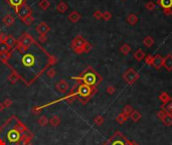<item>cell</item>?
Instances as JSON below:
<instances>
[{"label": "cell", "instance_id": "12", "mask_svg": "<svg viewBox=\"0 0 172 145\" xmlns=\"http://www.w3.org/2000/svg\"><path fill=\"white\" fill-rule=\"evenodd\" d=\"M36 32H38V34H47L50 31V25L47 22H41L39 24H37V26L35 27Z\"/></svg>", "mask_w": 172, "mask_h": 145}, {"label": "cell", "instance_id": "5", "mask_svg": "<svg viewBox=\"0 0 172 145\" xmlns=\"http://www.w3.org/2000/svg\"><path fill=\"white\" fill-rule=\"evenodd\" d=\"M104 145H138V143L135 141L127 140V138L121 132L117 131L105 142Z\"/></svg>", "mask_w": 172, "mask_h": 145}, {"label": "cell", "instance_id": "35", "mask_svg": "<svg viewBox=\"0 0 172 145\" xmlns=\"http://www.w3.org/2000/svg\"><path fill=\"white\" fill-rule=\"evenodd\" d=\"M162 107H163L162 110H164L165 113H168V114H172V100L170 101V102H168L167 104H166L165 108H164V106H162Z\"/></svg>", "mask_w": 172, "mask_h": 145}, {"label": "cell", "instance_id": "49", "mask_svg": "<svg viewBox=\"0 0 172 145\" xmlns=\"http://www.w3.org/2000/svg\"><path fill=\"white\" fill-rule=\"evenodd\" d=\"M3 37H4L3 34H1V33H0V42H3Z\"/></svg>", "mask_w": 172, "mask_h": 145}, {"label": "cell", "instance_id": "45", "mask_svg": "<svg viewBox=\"0 0 172 145\" xmlns=\"http://www.w3.org/2000/svg\"><path fill=\"white\" fill-rule=\"evenodd\" d=\"M115 92H116V88H115V87H113V86L107 87V93L109 95H113Z\"/></svg>", "mask_w": 172, "mask_h": 145}, {"label": "cell", "instance_id": "51", "mask_svg": "<svg viewBox=\"0 0 172 145\" xmlns=\"http://www.w3.org/2000/svg\"><path fill=\"white\" fill-rule=\"evenodd\" d=\"M122 1H125V0H122Z\"/></svg>", "mask_w": 172, "mask_h": 145}, {"label": "cell", "instance_id": "34", "mask_svg": "<svg viewBox=\"0 0 172 145\" xmlns=\"http://www.w3.org/2000/svg\"><path fill=\"white\" fill-rule=\"evenodd\" d=\"M94 123L96 124L97 126H101L103 123H104V117L101 115H98V116H96L94 119Z\"/></svg>", "mask_w": 172, "mask_h": 145}, {"label": "cell", "instance_id": "36", "mask_svg": "<svg viewBox=\"0 0 172 145\" xmlns=\"http://www.w3.org/2000/svg\"><path fill=\"white\" fill-rule=\"evenodd\" d=\"M145 7H146V9H147V10L152 11V10H154L156 8V3H155V2H153V1H149L145 4Z\"/></svg>", "mask_w": 172, "mask_h": 145}, {"label": "cell", "instance_id": "50", "mask_svg": "<svg viewBox=\"0 0 172 145\" xmlns=\"http://www.w3.org/2000/svg\"><path fill=\"white\" fill-rule=\"evenodd\" d=\"M169 15H171V16H172V9L170 10V13H169Z\"/></svg>", "mask_w": 172, "mask_h": 145}, {"label": "cell", "instance_id": "43", "mask_svg": "<svg viewBox=\"0 0 172 145\" xmlns=\"http://www.w3.org/2000/svg\"><path fill=\"white\" fill-rule=\"evenodd\" d=\"M152 62H153V56L149 54V56H146V57H145V63H146V65H151V66H152Z\"/></svg>", "mask_w": 172, "mask_h": 145}, {"label": "cell", "instance_id": "33", "mask_svg": "<svg viewBox=\"0 0 172 145\" xmlns=\"http://www.w3.org/2000/svg\"><path fill=\"white\" fill-rule=\"evenodd\" d=\"M38 124L41 126H42V127H45L48 124V119L47 118V116H41L39 117V119H38Z\"/></svg>", "mask_w": 172, "mask_h": 145}, {"label": "cell", "instance_id": "8", "mask_svg": "<svg viewBox=\"0 0 172 145\" xmlns=\"http://www.w3.org/2000/svg\"><path fill=\"white\" fill-rule=\"evenodd\" d=\"M17 42L23 46H30L31 45H33V43L35 42V39L28 32H23L20 35V37L17 39Z\"/></svg>", "mask_w": 172, "mask_h": 145}, {"label": "cell", "instance_id": "15", "mask_svg": "<svg viewBox=\"0 0 172 145\" xmlns=\"http://www.w3.org/2000/svg\"><path fill=\"white\" fill-rule=\"evenodd\" d=\"M163 66L168 72L172 71V54H168L165 57H163Z\"/></svg>", "mask_w": 172, "mask_h": 145}, {"label": "cell", "instance_id": "40", "mask_svg": "<svg viewBox=\"0 0 172 145\" xmlns=\"http://www.w3.org/2000/svg\"><path fill=\"white\" fill-rule=\"evenodd\" d=\"M103 19H104L105 21H109V20L112 19V13L110 11H105V12H103Z\"/></svg>", "mask_w": 172, "mask_h": 145}, {"label": "cell", "instance_id": "1", "mask_svg": "<svg viewBox=\"0 0 172 145\" xmlns=\"http://www.w3.org/2000/svg\"><path fill=\"white\" fill-rule=\"evenodd\" d=\"M10 57L4 65L18 76L24 85L31 86L44 72L57 63L56 57L50 54L37 40L30 46L17 45L10 51Z\"/></svg>", "mask_w": 172, "mask_h": 145}, {"label": "cell", "instance_id": "3", "mask_svg": "<svg viewBox=\"0 0 172 145\" xmlns=\"http://www.w3.org/2000/svg\"><path fill=\"white\" fill-rule=\"evenodd\" d=\"M71 80L77 81V83H83L85 85H88L94 89H97L98 86L102 83L103 78L96 69H94L92 66H88L83 71L78 77H71Z\"/></svg>", "mask_w": 172, "mask_h": 145}, {"label": "cell", "instance_id": "4", "mask_svg": "<svg viewBox=\"0 0 172 145\" xmlns=\"http://www.w3.org/2000/svg\"><path fill=\"white\" fill-rule=\"evenodd\" d=\"M71 89L74 90V94H76V98L83 105H86V104L91 100V98L96 94L97 91H98L97 89H94L92 88V87L85 85V84L83 83H78Z\"/></svg>", "mask_w": 172, "mask_h": 145}, {"label": "cell", "instance_id": "13", "mask_svg": "<svg viewBox=\"0 0 172 145\" xmlns=\"http://www.w3.org/2000/svg\"><path fill=\"white\" fill-rule=\"evenodd\" d=\"M3 42L6 43L7 46L10 48V50H12L14 46L17 45V39L14 36H12V35H4Z\"/></svg>", "mask_w": 172, "mask_h": 145}, {"label": "cell", "instance_id": "18", "mask_svg": "<svg viewBox=\"0 0 172 145\" xmlns=\"http://www.w3.org/2000/svg\"><path fill=\"white\" fill-rule=\"evenodd\" d=\"M14 17L11 15V14H6L3 19H2V22H3V24H5L6 26H11V25H13L14 23Z\"/></svg>", "mask_w": 172, "mask_h": 145}, {"label": "cell", "instance_id": "37", "mask_svg": "<svg viewBox=\"0 0 172 145\" xmlns=\"http://www.w3.org/2000/svg\"><path fill=\"white\" fill-rule=\"evenodd\" d=\"M132 112H133V108H132L130 105H126L124 108H123V113H124L126 116H128V117L130 116Z\"/></svg>", "mask_w": 172, "mask_h": 145}, {"label": "cell", "instance_id": "48", "mask_svg": "<svg viewBox=\"0 0 172 145\" xmlns=\"http://www.w3.org/2000/svg\"><path fill=\"white\" fill-rule=\"evenodd\" d=\"M5 109V106L3 103H0V112H3Z\"/></svg>", "mask_w": 172, "mask_h": 145}, {"label": "cell", "instance_id": "31", "mask_svg": "<svg viewBox=\"0 0 172 145\" xmlns=\"http://www.w3.org/2000/svg\"><path fill=\"white\" fill-rule=\"evenodd\" d=\"M23 21V23L26 26H29V25H31L32 23L34 22V17L32 16V14H30V15H28V16H26L25 18L22 20Z\"/></svg>", "mask_w": 172, "mask_h": 145}, {"label": "cell", "instance_id": "11", "mask_svg": "<svg viewBox=\"0 0 172 145\" xmlns=\"http://www.w3.org/2000/svg\"><path fill=\"white\" fill-rule=\"evenodd\" d=\"M157 4L163 8V13L165 15H169L172 9V0H157Z\"/></svg>", "mask_w": 172, "mask_h": 145}, {"label": "cell", "instance_id": "30", "mask_svg": "<svg viewBox=\"0 0 172 145\" xmlns=\"http://www.w3.org/2000/svg\"><path fill=\"white\" fill-rule=\"evenodd\" d=\"M8 81H9L10 84H12V85H14V84H16L17 81H19V78L18 76L15 74V72H11V74L8 76Z\"/></svg>", "mask_w": 172, "mask_h": 145}, {"label": "cell", "instance_id": "14", "mask_svg": "<svg viewBox=\"0 0 172 145\" xmlns=\"http://www.w3.org/2000/svg\"><path fill=\"white\" fill-rule=\"evenodd\" d=\"M152 66H154L156 69H159L163 66V57L161 54H156L155 57H153V62H152Z\"/></svg>", "mask_w": 172, "mask_h": 145}, {"label": "cell", "instance_id": "21", "mask_svg": "<svg viewBox=\"0 0 172 145\" xmlns=\"http://www.w3.org/2000/svg\"><path fill=\"white\" fill-rule=\"evenodd\" d=\"M48 123H50L51 126L56 127V126H59V124H61V118H59L57 115H53V117L48 120Z\"/></svg>", "mask_w": 172, "mask_h": 145}, {"label": "cell", "instance_id": "44", "mask_svg": "<svg viewBox=\"0 0 172 145\" xmlns=\"http://www.w3.org/2000/svg\"><path fill=\"white\" fill-rule=\"evenodd\" d=\"M3 104H4V106H5V108H9V107H11V105L13 104V101L11 100V99H5L4 100V102H3Z\"/></svg>", "mask_w": 172, "mask_h": 145}, {"label": "cell", "instance_id": "25", "mask_svg": "<svg viewBox=\"0 0 172 145\" xmlns=\"http://www.w3.org/2000/svg\"><path fill=\"white\" fill-rule=\"evenodd\" d=\"M161 121H162V123L164 124L165 126L172 125V114H168V113H166L165 116L163 117V119Z\"/></svg>", "mask_w": 172, "mask_h": 145}, {"label": "cell", "instance_id": "6", "mask_svg": "<svg viewBox=\"0 0 172 145\" xmlns=\"http://www.w3.org/2000/svg\"><path fill=\"white\" fill-rule=\"evenodd\" d=\"M87 42H88L82 35H77L73 40H71V48H73V51L76 54H84V46Z\"/></svg>", "mask_w": 172, "mask_h": 145}, {"label": "cell", "instance_id": "39", "mask_svg": "<svg viewBox=\"0 0 172 145\" xmlns=\"http://www.w3.org/2000/svg\"><path fill=\"white\" fill-rule=\"evenodd\" d=\"M11 50L7 46V45L4 42H0V53H5V51H10Z\"/></svg>", "mask_w": 172, "mask_h": 145}, {"label": "cell", "instance_id": "28", "mask_svg": "<svg viewBox=\"0 0 172 145\" xmlns=\"http://www.w3.org/2000/svg\"><path fill=\"white\" fill-rule=\"evenodd\" d=\"M120 51H121L123 54L127 56V54H129V53L131 51V46L129 45L128 43H124V45L120 48Z\"/></svg>", "mask_w": 172, "mask_h": 145}, {"label": "cell", "instance_id": "29", "mask_svg": "<svg viewBox=\"0 0 172 145\" xmlns=\"http://www.w3.org/2000/svg\"><path fill=\"white\" fill-rule=\"evenodd\" d=\"M143 43H144L145 46H147V48H150L154 45V39L153 37L151 36H146L144 39H143Z\"/></svg>", "mask_w": 172, "mask_h": 145}, {"label": "cell", "instance_id": "24", "mask_svg": "<svg viewBox=\"0 0 172 145\" xmlns=\"http://www.w3.org/2000/svg\"><path fill=\"white\" fill-rule=\"evenodd\" d=\"M146 54L142 50H137L135 53H134V57H135V60H138V62H141L142 60H144Z\"/></svg>", "mask_w": 172, "mask_h": 145}, {"label": "cell", "instance_id": "27", "mask_svg": "<svg viewBox=\"0 0 172 145\" xmlns=\"http://www.w3.org/2000/svg\"><path fill=\"white\" fill-rule=\"evenodd\" d=\"M127 120H128V116H126L124 113H121V114H119L118 116H117V118H116V121L120 124V125L124 124Z\"/></svg>", "mask_w": 172, "mask_h": 145}, {"label": "cell", "instance_id": "9", "mask_svg": "<svg viewBox=\"0 0 172 145\" xmlns=\"http://www.w3.org/2000/svg\"><path fill=\"white\" fill-rule=\"evenodd\" d=\"M15 12H16L17 16H18L19 18H20L21 20H23L26 16L32 14V9H31V8L28 6L26 3H25L23 5H21V6L19 7L18 9L15 11Z\"/></svg>", "mask_w": 172, "mask_h": 145}, {"label": "cell", "instance_id": "2", "mask_svg": "<svg viewBox=\"0 0 172 145\" xmlns=\"http://www.w3.org/2000/svg\"><path fill=\"white\" fill-rule=\"evenodd\" d=\"M33 133L15 115L0 126V145H30Z\"/></svg>", "mask_w": 172, "mask_h": 145}, {"label": "cell", "instance_id": "46", "mask_svg": "<svg viewBox=\"0 0 172 145\" xmlns=\"http://www.w3.org/2000/svg\"><path fill=\"white\" fill-rule=\"evenodd\" d=\"M38 40L41 42H45L47 40V35H45V34H39L38 35Z\"/></svg>", "mask_w": 172, "mask_h": 145}, {"label": "cell", "instance_id": "26", "mask_svg": "<svg viewBox=\"0 0 172 145\" xmlns=\"http://www.w3.org/2000/svg\"><path fill=\"white\" fill-rule=\"evenodd\" d=\"M38 6L41 10H47L50 7V0H41L38 3Z\"/></svg>", "mask_w": 172, "mask_h": 145}, {"label": "cell", "instance_id": "38", "mask_svg": "<svg viewBox=\"0 0 172 145\" xmlns=\"http://www.w3.org/2000/svg\"><path fill=\"white\" fill-rule=\"evenodd\" d=\"M47 76L48 78H50V79H53V78L56 76V71L53 68L48 69L47 71Z\"/></svg>", "mask_w": 172, "mask_h": 145}, {"label": "cell", "instance_id": "23", "mask_svg": "<svg viewBox=\"0 0 172 145\" xmlns=\"http://www.w3.org/2000/svg\"><path fill=\"white\" fill-rule=\"evenodd\" d=\"M56 9L59 12H61V13H65V12H67L68 9V4L65 3V2L64 1H61L59 4H57V6H56Z\"/></svg>", "mask_w": 172, "mask_h": 145}, {"label": "cell", "instance_id": "42", "mask_svg": "<svg viewBox=\"0 0 172 145\" xmlns=\"http://www.w3.org/2000/svg\"><path fill=\"white\" fill-rule=\"evenodd\" d=\"M93 16H94L97 20H100V19L103 18V12H101L100 10H96V11L94 12Z\"/></svg>", "mask_w": 172, "mask_h": 145}, {"label": "cell", "instance_id": "17", "mask_svg": "<svg viewBox=\"0 0 172 145\" xmlns=\"http://www.w3.org/2000/svg\"><path fill=\"white\" fill-rule=\"evenodd\" d=\"M81 14H80L78 11H76V10H74V11H71V12L68 14V19L70 20L71 22H73V23H76V22H78L80 19H81Z\"/></svg>", "mask_w": 172, "mask_h": 145}, {"label": "cell", "instance_id": "19", "mask_svg": "<svg viewBox=\"0 0 172 145\" xmlns=\"http://www.w3.org/2000/svg\"><path fill=\"white\" fill-rule=\"evenodd\" d=\"M159 100L162 102V104H163L162 106H165L166 104H167L168 102H170V101L172 100V98H171L170 96H169L166 92H163V93H161V94H160V96H159Z\"/></svg>", "mask_w": 172, "mask_h": 145}, {"label": "cell", "instance_id": "7", "mask_svg": "<svg viewBox=\"0 0 172 145\" xmlns=\"http://www.w3.org/2000/svg\"><path fill=\"white\" fill-rule=\"evenodd\" d=\"M139 79V74L134 69H128L124 74H123V80L125 81L128 85H133Z\"/></svg>", "mask_w": 172, "mask_h": 145}, {"label": "cell", "instance_id": "22", "mask_svg": "<svg viewBox=\"0 0 172 145\" xmlns=\"http://www.w3.org/2000/svg\"><path fill=\"white\" fill-rule=\"evenodd\" d=\"M129 117L131 118L132 121H134V122H138V121L141 119V113H140L139 111H137V110H133V112L131 113L130 116Z\"/></svg>", "mask_w": 172, "mask_h": 145}, {"label": "cell", "instance_id": "10", "mask_svg": "<svg viewBox=\"0 0 172 145\" xmlns=\"http://www.w3.org/2000/svg\"><path fill=\"white\" fill-rule=\"evenodd\" d=\"M56 90L61 94H67L70 90V85L67 81L65 80H59V82L56 84Z\"/></svg>", "mask_w": 172, "mask_h": 145}, {"label": "cell", "instance_id": "47", "mask_svg": "<svg viewBox=\"0 0 172 145\" xmlns=\"http://www.w3.org/2000/svg\"><path fill=\"white\" fill-rule=\"evenodd\" d=\"M165 114H166V113H165L164 110H160L159 112H157V117H158L160 120H162L163 117L165 116Z\"/></svg>", "mask_w": 172, "mask_h": 145}, {"label": "cell", "instance_id": "16", "mask_svg": "<svg viewBox=\"0 0 172 145\" xmlns=\"http://www.w3.org/2000/svg\"><path fill=\"white\" fill-rule=\"evenodd\" d=\"M6 1L11 7L14 8V10H15V11L18 9L21 5L26 3V2H25V0H6Z\"/></svg>", "mask_w": 172, "mask_h": 145}, {"label": "cell", "instance_id": "20", "mask_svg": "<svg viewBox=\"0 0 172 145\" xmlns=\"http://www.w3.org/2000/svg\"><path fill=\"white\" fill-rule=\"evenodd\" d=\"M138 20H139L138 16H137L136 14H134V13H130L127 16V22L131 25H135L136 23L138 22Z\"/></svg>", "mask_w": 172, "mask_h": 145}, {"label": "cell", "instance_id": "41", "mask_svg": "<svg viewBox=\"0 0 172 145\" xmlns=\"http://www.w3.org/2000/svg\"><path fill=\"white\" fill-rule=\"evenodd\" d=\"M92 48H93V45H92L91 43L88 42L85 45V46H84V54L90 53V51H92Z\"/></svg>", "mask_w": 172, "mask_h": 145}, {"label": "cell", "instance_id": "32", "mask_svg": "<svg viewBox=\"0 0 172 145\" xmlns=\"http://www.w3.org/2000/svg\"><path fill=\"white\" fill-rule=\"evenodd\" d=\"M10 57V53L9 51H5V53H0V60H1L2 63H5L7 62L8 60H9Z\"/></svg>", "mask_w": 172, "mask_h": 145}]
</instances>
